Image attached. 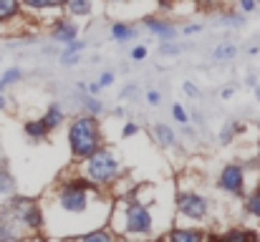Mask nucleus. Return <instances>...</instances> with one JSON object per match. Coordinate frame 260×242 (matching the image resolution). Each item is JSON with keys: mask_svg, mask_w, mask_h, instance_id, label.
Instances as JSON below:
<instances>
[{"mask_svg": "<svg viewBox=\"0 0 260 242\" xmlns=\"http://www.w3.org/2000/svg\"><path fill=\"white\" fill-rule=\"evenodd\" d=\"M101 194V189L96 184H91L88 179L74 174L69 179H61L56 192H53V202H56V210L66 217H84L91 212L93 207V199Z\"/></svg>", "mask_w": 260, "mask_h": 242, "instance_id": "1", "label": "nucleus"}, {"mask_svg": "<svg viewBox=\"0 0 260 242\" xmlns=\"http://www.w3.org/2000/svg\"><path fill=\"white\" fill-rule=\"evenodd\" d=\"M66 139H69V149H71L74 159H84L91 152H96L99 147H104V134H101L99 116H91L86 111L74 116L71 124H69Z\"/></svg>", "mask_w": 260, "mask_h": 242, "instance_id": "2", "label": "nucleus"}, {"mask_svg": "<svg viewBox=\"0 0 260 242\" xmlns=\"http://www.w3.org/2000/svg\"><path fill=\"white\" fill-rule=\"evenodd\" d=\"M111 220H119V227L126 237H147L154 230V215L149 204L137 199V194H129L124 202H119V212H109Z\"/></svg>", "mask_w": 260, "mask_h": 242, "instance_id": "3", "label": "nucleus"}, {"mask_svg": "<svg viewBox=\"0 0 260 242\" xmlns=\"http://www.w3.org/2000/svg\"><path fill=\"white\" fill-rule=\"evenodd\" d=\"M79 161L81 164H79V171L76 174L88 179L91 184H96L99 189L114 184L121 177V161H119V157L114 152L104 149V147H99L96 152H91L88 157H84V159H79Z\"/></svg>", "mask_w": 260, "mask_h": 242, "instance_id": "4", "label": "nucleus"}, {"mask_svg": "<svg viewBox=\"0 0 260 242\" xmlns=\"http://www.w3.org/2000/svg\"><path fill=\"white\" fill-rule=\"evenodd\" d=\"M0 217L10 220L23 235H36L46 225V215L41 204L30 197H18V194H10V199L0 210Z\"/></svg>", "mask_w": 260, "mask_h": 242, "instance_id": "5", "label": "nucleus"}, {"mask_svg": "<svg viewBox=\"0 0 260 242\" xmlns=\"http://www.w3.org/2000/svg\"><path fill=\"white\" fill-rule=\"evenodd\" d=\"M174 210L179 217H187L192 222H202L207 215H210V202L194 192V189H187V192H177L174 197Z\"/></svg>", "mask_w": 260, "mask_h": 242, "instance_id": "6", "label": "nucleus"}, {"mask_svg": "<svg viewBox=\"0 0 260 242\" xmlns=\"http://www.w3.org/2000/svg\"><path fill=\"white\" fill-rule=\"evenodd\" d=\"M245 184H248L245 182V166L238 164V161L225 164L222 171L217 174V187L230 197H245V189H248Z\"/></svg>", "mask_w": 260, "mask_h": 242, "instance_id": "7", "label": "nucleus"}, {"mask_svg": "<svg viewBox=\"0 0 260 242\" xmlns=\"http://www.w3.org/2000/svg\"><path fill=\"white\" fill-rule=\"evenodd\" d=\"M51 36L56 38V41H61V43H71L76 36H79V25L74 23V18H58V20H53V25H51Z\"/></svg>", "mask_w": 260, "mask_h": 242, "instance_id": "8", "label": "nucleus"}, {"mask_svg": "<svg viewBox=\"0 0 260 242\" xmlns=\"http://www.w3.org/2000/svg\"><path fill=\"white\" fill-rule=\"evenodd\" d=\"M147 30L154 33V36H159L162 41H170V38L177 36V25L170 23L167 18H149L147 20Z\"/></svg>", "mask_w": 260, "mask_h": 242, "instance_id": "9", "label": "nucleus"}, {"mask_svg": "<svg viewBox=\"0 0 260 242\" xmlns=\"http://www.w3.org/2000/svg\"><path fill=\"white\" fill-rule=\"evenodd\" d=\"M93 5H96L93 0H63L61 3V8L69 18H86L93 13Z\"/></svg>", "mask_w": 260, "mask_h": 242, "instance_id": "10", "label": "nucleus"}, {"mask_svg": "<svg viewBox=\"0 0 260 242\" xmlns=\"http://www.w3.org/2000/svg\"><path fill=\"white\" fill-rule=\"evenodd\" d=\"M210 235L207 232H202L200 227H172L170 230V235H167V240H174V242H194V240H207Z\"/></svg>", "mask_w": 260, "mask_h": 242, "instance_id": "11", "label": "nucleus"}, {"mask_svg": "<svg viewBox=\"0 0 260 242\" xmlns=\"http://www.w3.org/2000/svg\"><path fill=\"white\" fill-rule=\"evenodd\" d=\"M63 119H66V114H63V109H61V103H51L48 109H46V114L41 116V121L46 124V129L48 131H53V129H58L61 124H63Z\"/></svg>", "mask_w": 260, "mask_h": 242, "instance_id": "12", "label": "nucleus"}, {"mask_svg": "<svg viewBox=\"0 0 260 242\" xmlns=\"http://www.w3.org/2000/svg\"><path fill=\"white\" fill-rule=\"evenodd\" d=\"M23 131H25V136H28L30 142H46L48 134H51L41 119H30V121H25V124H23Z\"/></svg>", "mask_w": 260, "mask_h": 242, "instance_id": "13", "label": "nucleus"}, {"mask_svg": "<svg viewBox=\"0 0 260 242\" xmlns=\"http://www.w3.org/2000/svg\"><path fill=\"white\" fill-rule=\"evenodd\" d=\"M152 134H154V139L159 142V147H165V149H170V147H174V144H177L174 129H172V126H167V124H154Z\"/></svg>", "mask_w": 260, "mask_h": 242, "instance_id": "14", "label": "nucleus"}, {"mask_svg": "<svg viewBox=\"0 0 260 242\" xmlns=\"http://www.w3.org/2000/svg\"><path fill=\"white\" fill-rule=\"evenodd\" d=\"M84 46H86V43H84V41H76V38H74L71 43H66V51H63V56H61V63H63V66H76V63H79V53L84 51Z\"/></svg>", "mask_w": 260, "mask_h": 242, "instance_id": "15", "label": "nucleus"}, {"mask_svg": "<svg viewBox=\"0 0 260 242\" xmlns=\"http://www.w3.org/2000/svg\"><path fill=\"white\" fill-rule=\"evenodd\" d=\"M63 0H20V5L30 13H43V10H58Z\"/></svg>", "mask_w": 260, "mask_h": 242, "instance_id": "16", "label": "nucleus"}, {"mask_svg": "<svg viewBox=\"0 0 260 242\" xmlns=\"http://www.w3.org/2000/svg\"><path fill=\"white\" fill-rule=\"evenodd\" d=\"M23 10L20 0H0V23H8L13 18H18Z\"/></svg>", "mask_w": 260, "mask_h": 242, "instance_id": "17", "label": "nucleus"}, {"mask_svg": "<svg viewBox=\"0 0 260 242\" xmlns=\"http://www.w3.org/2000/svg\"><path fill=\"white\" fill-rule=\"evenodd\" d=\"M109 225H101L99 230L93 227L91 232H86V235H74V240H81V242H93V240H114L116 237V232L114 230H106Z\"/></svg>", "mask_w": 260, "mask_h": 242, "instance_id": "18", "label": "nucleus"}, {"mask_svg": "<svg viewBox=\"0 0 260 242\" xmlns=\"http://www.w3.org/2000/svg\"><path fill=\"white\" fill-rule=\"evenodd\" d=\"M134 36H137V28L129 25V23H114V25H111V38L119 41V43H126V41H132Z\"/></svg>", "mask_w": 260, "mask_h": 242, "instance_id": "19", "label": "nucleus"}, {"mask_svg": "<svg viewBox=\"0 0 260 242\" xmlns=\"http://www.w3.org/2000/svg\"><path fill=\"white\" fill-rule=\"evenodd\" d=\"M260 235L255 230H240V227H233V230H228L225 235H222V240L228 242H250V240H258Z\"/></svg>", "mask_w": 260, "mask_h": 242, "instance_id": "20", "label": "nucleus"}, {"mask_svg": "<svg viewBox=\"0 0 260 242\" xmlns=\"http://www.w3.org/2000/svg\"><path fill=\"white\" fill-rule=\"evenodd\" d=\"M20 237H25L10 220H5V217H0V242H8V240H20Z\"/></svg>", "mask_w": 260, "mask_h": 242, "instance_id": "21", "label": "nucleus"}, {"mask_svg": "<svg viewBox=\"0 0 260 242\" xmlns=\"http://www.w3.org/2000/svg\"><path fill=\"white\" fill-rule=\"evenodd\" d=\"M245 212H248L250 217L260 220V184L248 194V199H245Z\"/></svg>", "mask_w": 260, "mask_h": 242, "instance_id": "22", "label": "nucleus"}, {"mask_svg": "<svg viewBox=\"0 0 260 242\" xmlns=\"http://www.w3.org/2000/svg\"><path fill=\"white\" fill-rule=\"evenodd\" d=\"M0 194H5V197L15 194V177L5 166H0Z\"/></svg>", "mask_w": 260, "mask_h": 242, "instance_id": "23", "label": "nucleus"}, {"mask_svg": "<svg viewBox=\"0 0 260 242\" xmlns=\"http://www.w3.org/2000/svg\"><path fill=\"white\" fill-rule=\"evenodd\" d=\"M235 53H238V46L235 43H222V46H217L215 48V58L217 61H228V58H235Z\"/></svg>", "mask_w": 260, "mask_h": 242, "instance_id": "24", "label": "nucleus"}, {"mask_svg": "<svg viewBox=\"0 0 260 242\" xmlns=\"http://www.w3.org/2000/svg\"><path fill=\"white\" fill-rule=\"evenodd\" d=\"M84 111H86V114H91V116H99V114L104 111V103L99 101V96H91V93H86V98H84Z\"/></svg>", "mask_w": 260, "mask_h": 242, "instance_id": "25", "label": "nucleus"}, {"mask_svg": "<svg viewBox=\"0 0 260 242\" xmlns=\"http://www.w3.org/2000/svg\"><path fill=\"white\" fill-rule=\"evenodd\" d=\"M172 116L177 124H187V121H189V116H187V111L182 109V103H172Z\"/></svg>", "mask_w": 260, "mask_h": 242, "instance_id": "26", "label": "nucleus"}, {"mask_svg": "<svg viewBox=\"0 0 260 242\" xmlns=\"http://www.w3.org/2000/svg\"><path fill=\"white\" fill-rule=\"evenodd\" d=\"M134 134H139V124L126 121V124H124V129H121V136H124V139H129V136H134Z\"/></svg>", "mask_w": 260, "mask_h": 242, "instance_id": "27", "label": "nucleus"}, {"mask_svg": "<svg viewBox=\"0 0 260 242\" xmlns=\"http://www.w3.org/2000/svg\"><path fill=\"white\" fill-rule=\"evenodd\" d=\"M129 56H132V61H144L147 58V48L144 46H134Z\"/></svg>", "mask_w": 260, "mask_h": 242, "instance_id": "28", "label": "nucleus"}, {"mask_svg": "<svg viewBox=\"0 0 260 242\" xmlns=\"http://www.w3.org/2000/svg\"><path fill=\"white\" fill-rule=\"evenodd\" d=\"M182 88H184V93H187L189 98H197V96H200V88H197L192 81H184V86H182Z\"/></svg>", "mask_w": 260, "mask_h": 242, "instance_id": "29", "label": "nucleus"}, {"mask_svg": "<svg viewBox=\"0 0 260 242\" xmlns=\"http://www.w3.org/2000/svg\"><path fill=\"white\" fill-rule=\"evenodd\" d=\"M147 103L149 106H159L162 103V93L159 91H147Z\"/></svg>", "mask_w": 260, "mask_h": 242, "instance_id": "30", "label": "nucleus"}, {"mask_svg": "<svg viewBox=\"0 0 260 242\" xmlns=\"http://www.w3.org/2000/svg\"><path fill=\"white\" fill-rule=\"evenodd\" d=\"M255 5H258V0H238V8H240L243 13H253Z\"/></svg>", "mask_w": 260, "mask_h": 242, "instance_id": "31", "label": "nucleus"}, {"mask_svg": "<svg viewBox=\"0 0 260 242\" xmlns=\"http://www.w3.org/2000/svg\"><path fill=\"white\" fill-rule=\"evenodd\" d=\"M109 83H114V71H104V74L99 76V86H101V88L109 86Z\"/></svg>", "mask_w": 260, "mask_h": 242, "instance_id": "32", "label": "nucleus"}, {"mask_svg": "<svg viewBox=\"0 0 260 242\" xmlns=\"http://www.w3.org/2000/svg\"><path fill=\"white\" fill-rule=\"evenodd\" d=\"M159 53H165V56H177V53H179V46H162Z\"/></svg>", "mask_w": 260, "mask_h": 242, "instance_id": "33", "label": "nucleus"}, {"mask_svg": "<svg viewBox=\"0 0 260 242\" xmlns=\"http://www.w3.org/2000/svg\"><path fill=\"white\" fill-rule=\"evenodd\" d=\"M200 30H202V25H197V23H194V25H187V28H184V33H187V36H192V33H200Z\"/></svg>", "mask_w": 260, "mask_h": 242, "instance_id": "34", "label": "nucleus"}, {"mask_svg": "<svg viewBox=\"0 0 260 242\" xmlns=\"http://www.w3.org/2000/svg\"><path fill=\"white\" fill-rule=\"evenodd\" d=\"M8 109V98L3 96V91H0V111H5Z\"/></svg>", "mask_w": 260, "mask_h": 242, "instance_id": "35", "label": "nucleus"}, {"mask_svg": "<svg viewBox=\"0 0 260 242\" xmlns=\"http://www.w3.org/2000/svg\"><path fill=\"white\" fill-rule=\"evenodd\" d=\"M255 96L260 98V86H258V83H255Z\"/></svg>", "mask_w": 260, "mask_h": 242, "instance_id": "36", "label": "nucleus"}]
</instances>
